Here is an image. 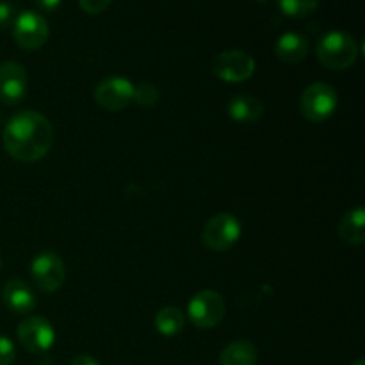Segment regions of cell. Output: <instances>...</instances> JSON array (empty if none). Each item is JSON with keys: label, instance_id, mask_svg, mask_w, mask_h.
Listing matches in <instances>:
<instances>
[{"label": "cell", "instance_id": "6da1fadb", "mask_svg": "<svg viewBox=\"0 0 365 365\" xmlns=\"http://www.w3.org/2000/svg\"><path fill=\"white\" fill-rule=\"evenodd\" d=\"M2 139L4 148L14 160L36 163L52 148L53 128L43 114L24 110L7 121Z\"/></svg>", "mask_w": 365, "mask_h": 365}, {"label": "cell", "instance_id": "7a4b0ae2", "mask_svg": "<svg viewBox=\"0 0 365 365\" xmlns=\"http://www.w3.org/2000/svg\"><path fill=\"white\" fill-rule=\"evenodd\" d=\"M359 57L355 38L344 31H330L317 43V59L324 68L334 71L348 70Z\"/></svg>", "mask_w": 365, "mask_h": 365}, {"label": "cell", "instance_id": "3957f363", "mask_svg": "<svg viewBox=\"0 0 365 365\" xmlns=\"http://www.w3.org/2000/svg\"><path fill=\"white\" fill-rule=\"evenodd\" d=\"M339 106L337 91L327 82H314L299 98V110L305 120L312 123H323L331 114L335 113Z\"/></svg>", "mask_w": 365, "mask_h": 365}, {"label": "cell", "instance_id": "277c9868", "mask_svg": "<svg viewBox=\"0 0 365 365\" xmlns=\"http://www.w3.org/2000/svg\"><path fill=\"white\" fill-rule=\"evenodd\" d=\"M241 237V223L228 212L216 214L205 223L202 232V242L210 252H227Z\"/></svg>", "mask_w": 365, "mask_h": 365}, {"label": "cell", "instance_id": "5b68a950", "mask_svg": "<svg viewBox=\"0 0 365 365\" xmlns=\"http://www.w3.org/2000/svg\"><path fill=\"white\" fill-rule=\"evenodd\" d=\"M210 68L220 81L235 84L248 81L255 73V59L242 50H225L214 57Z\"/></svg>", "mask_w": 365, "mask_h": 365}, {"label": "cell", "instance_id": "8992f818", "mask_svg": "<svg viewBox=\"0 0 365 365\" xmlns=\"http://www.w3.org/2000/svg\"><path fill=\"white\" fill-rule=\"evenodd\" d=\"M189 319L195 327L202 330L217 327L225 317V299L220 292L216 291H200L189 302L187 307Z\"/></svg>", "mask_w": 365, "mask_h": 365}, {"label": "cell", "instance_id": "52a82bcc", "mask_svg": "<svg viewBox=\"0 0 365 365\" xmlns=\"http://www.w3.org/2000/svg\"><path fill=\"white\" fill-rule=\"evenodd\" d=\"M13 38L24 50H38L48 39V21L36 11H24L13 21Z\"/></svg>", "mask_w": 365, "mask_h": 365}, {"label": "cell", "instance_id": "ba28073f", "mask_svg": "<svg viewBox=\"0 0 365 365\" xmlns=\"http://www.w3.org/2000/svg\"><path fill=\"white\" fill-rule=\"evenodd\" d=\"M31 277L39 291L56 292L66 280V267L57 253L43 252L32 260Z\"/></svg>", "mask_w": 365, "mask_h": 365}, {"label": "cell", "instance_id": "9c48e42d", "mask_svg": "<svg viewBox=\"0 0 365 365\" xmlns=\"http://www.w3.org/2000/svg\"><path fill=\"white\" fill-rule=\"evenodd\" d=\"M18 341L32 355L46 353L56 342V331L52 324L39 316H31L18 324Z\"/></svg>", "mask_w": 365, "mask_h": 365}, {"label": "cell", "instance_id": "30bf717a", "mask_svg": "<svg viewBox=\"0 0 365 365\" xmlns=\"http://www.w3.org/2000/svg\"><path fill=\"white\" fill-rule=\"evenodd\" d=\"M134 88L128 78L123 77H107L100 81L95 89V102L102 109L118 113L123 110L134 102Z\"/></svg>", "mask_w": 365, "mask_h": 365}, {"label": "cell", "instance_id": "8fae6325", "mask_svg": "<svg viewBox=\"0 0 365 365\" xmlns=\"http://www.w3.org/2000/svg\"><path fill=\"white\" fill-rule=\"evenodd\" d=\"M27 93V71L20 63L0 64V100L6 106H18Z\"/></svg>", "mask_w": 365, "mask_h": 365}, {"label": "cell", "instance_id": "7c38bea8", "mask_svg": "<svg viewBox=\"0 0 365 365\" xmlns=\"http://www.w3.org/2000/svg\"><path fill=\"white\" fill-rule=\"evenodd\" d=\"M274 53L280 61L287 64L302 63L309 53V41L299 32H285L277 39Z\"/></svg>", "mask_w": 365, "mask_h": 365}, {"label": "cell", "instance_id": "4fadbf2b", "mask_svg": "<svg viewBox=\"0 0 365 365\" xmlns=\"http://www.w3.org/2000/svg\"><path fill=\"white\" fill-rule=\"evenodd\" d=\"M337 234L344 245L362 246L365 242V210L364 207L348 210L337 227Z\"/></svg>", "mask_w": 365, "mask_h": 365}, {"label": "cell", "instance_id": "5bb4252c", "mask_svg": "<svg viewBox=\"0 0 365 365\" xmlns=\"http://www.w3.org/2000/svg\"><path fill=\"white\" fill-rule=\"evenodd\" d=\"M4 302L14 314H31L36 309L34 292L20 280L7 282L4 287Z\"/></svg>", "mask_w": 365, "mask_h": 365}, {"label": "cell", "instance_id": "9a60e30c", "mask_svg": "<svg viewBox=\"0 0 365 365\" xmlns=\"http://www.w3.org/2000/svg\"><path fill=\"white\" fill-rule=\"evenodd\" d=\"M262 102L253 95H237L228 103V114L237 123H255L262 116Z\"/></svg>", "mask_w": 365, "mask_h": 365}, {"label": "cell", "instance_id": "2e32d148", "mask_svg": "<svg viewBox=\"0 0 365 365\" xmlns=\"http://www.w3.org/2000/svg\"><path fill=\"white\" fill-rule=\"evenodd\" d=\"M259 351L248 341H234L225 346L220 355V365H255Z\"/></svg>", "mask_w": 365, "mask_h": 365}, {"label": "cell", "instance_id": "e0dca14e", "mask_svg": "<svg viewBox=\"0 0 365 365\" xmlns=\"http://www.w3.org/2000/svg\"><path fill=\"white\" fill-rule=\"evenodd\" d=\"M185 317L175 307H166V309H160L155 316V328L160 335L164 337H175V335L180 334L184 330Z\"/></svg>", "mask_w": 365, "mask_h": 365}, {"label": "cell", "instance_id": "ac0fdd59", "mask_svg": "<svg viewBox=\"0 0 365 365\" xmlns=\"http://www.w3.org/2000/svg\"><path fill=\"white\" fill-rule=\"evenodd\" d=\"M319 0H278V7L291 18H305L317 9Z\"/></svg>", "mask_w": 365, "mask_h": 365}, {"label": "cell", "instance_id": "d6986e66", "mask_svg": "<svg viewBox=\"0 0 365 365\" xmlns=\"http://www.w3.org/2000/svg\"><path fill=\"white\" fill-rule=\"evenodd\" d=\"M159 102V89L150 82H143L134 88V103L141 107H153Z\"/></svg>", "mask_w": 365, "mask_h": 365}, {"label": "cell", "instance_id": "ffe728a7", "mask_svg": "<svg viewBox=\"0 0 365 365\" xmlns=\"http://www.w3.org/2000/svg\"><path fill=\"white\" fill-rule=\"evenodd\" d=\"M16 359V349L11 339L0 335V365H13Z\"/></svg>", "mask_w": 365, "mask_h": 365}, {"label": "cell", "instance_id": "44dd1931", "mask_svg": "<svg viewBox=\"0 0 365 365\" xmlns=\"http://www.w3.org/2000/svg\"><path fill=\"white\" fill-rule=\"evenodd\" d=\"M113 0H78L82 9L89 14H98L110 6Z\"/></svg>", "mask_w": 365, "mask_h": 365}, {"label": "cell", "instance_id": "7402d4cb", "mask_svg": "<svg viewBox=\"0 0 365 365\" xmlns=\"http://www.w3.org/2000/svg\"><path fill=\"white\" fill-rule=\"evenodd\" d=\"M14 6L6 0H0V29H6L14 21Z\"/></svg>", "mask_w": 365, "mask_h": 365}, {"label": "cell", "instance_id": "603a6c76", "mask_svg": "<svg viewBox=\"0 0 365 365\" xmlns=\"http://www.w3.org/2000/svg\"><path fill=\"white\" fill-rule=\"evenodd\" d=\"M61 2H63V0H36V4H38L43 11H56L57 7L61 6Z\"/></svg>", "mask_w": 365, "mask_h": 365}, {"label": "cell", "instance_id": "cb8c5ba5", "mask_svg": "<svg viewBox=\"0 0 365 365\" xmlns=\"http://www.w3.org/2000/svg\"><path fill=\"white\" fill-rule=\"evenodd\" d=\"M70 365H100V364L89 355H77L73 360H71Z\"/></svg>", "mask_w": 365, "mask_h": 365}, {"label": "cell", "instance_id": "d4e9b609", "mask_svg": "<svg viewBox=\"0 0 365 365\" xmlns=\"http://www.w3.org/2000/svg\"><path fill=\"white\" fill-rule=\"evenodd\" d=\"M353 365H365V364H364V360H362V359H360V360H356V362H355V364H353Z\"/></svg>", "mask_w": 365, "mask_h": 365}, {"label": "cell", "instance_id": "484cf974", "mask_svg": "<svg viewBox=\"0 0 365 365\" xmlns=\"http://www.w3.org/2000/svg\"><path fill=\"white\" fill-rule=\"evenodd\" d=\"M0 267H2V259H0Z\"/></svg>", "mask_w": 365, "mask_h": 365}, {"label": "cell", "instance_id": "4316f807", "mask_svg": "<svg viewBox=\"0 0 365 365\" xmlns=\"http://www.w3.org/2000/svg\"><path fill=\"white\" fill-rule=\"evenodd\" d=\"M257 2H264V0H257Z\"/></svg>", "mask_w": 365, "mask_h": 365}]
</instances>
